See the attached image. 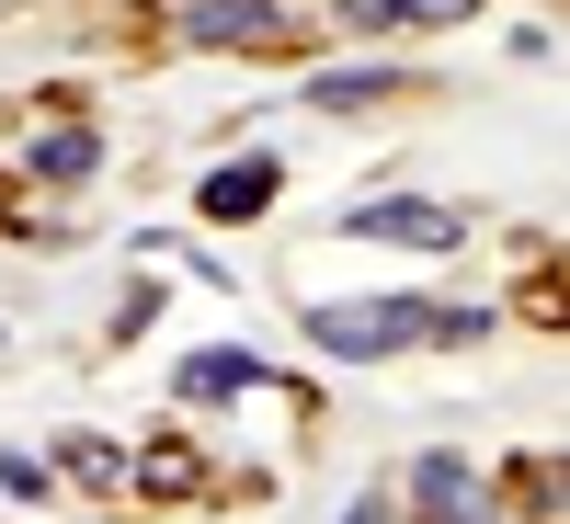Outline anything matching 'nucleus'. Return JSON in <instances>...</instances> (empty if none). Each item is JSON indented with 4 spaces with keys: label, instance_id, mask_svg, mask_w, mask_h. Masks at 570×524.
Masks as SVG:
<instances>
[{
    "label": "nucleus",
    "instance_id": "12",
    "mask_svg": "<svg viewBox=\"0 0 570 524\" xmlns=\"http://www.w3.org/2000/svg\"><path fill=\"white\" fill-rule=\"evenodd\" d=\"M343 524H400V502H389V491H365V502H354Z\"/></svg>",
    "mask_w": 570,
    "mask_h": 524
},
{
    "label": "nucleus",
    "instance_id": "8",
    "mask_svg": "<svg viewBox=\"0 0 570 524\" xmlns=\"http://www.w3.org/2000/svg\"><path fill=\"white\" fill-rule=\"evenodd\" d=\"M91 160H104V149H91V126H58V137H35V182H80Z\"/></svg>",
    "mask_w": 570,
    "mask_h": 524
},
{
    "label": "nucleus",
    "instance_id": "3",
    "mask_svg": "<svg viewBox=\"0 0 570 524\" xmlns=\"http://www.w3.org/2000/svg\"><path fill=\"white\" fill-rule=\"evenodd\" d=\"M183 34H195V46H263L274 34V0H195Z\"/></svg>",
    "mask_w": 570,
    "mask_h": 524
},
{
    "label": "nucleus",
    "instance_id": "2",
    "mask_svg": "<svg viewBox=\"0 0 570 524\" xmlns=\"http://www.w3.org/2000/svg\"><path fill=\"white\" fill-rule=\"evenodd\" d=\"M411 502H422V524H491L480 467H468V456H411Z\"/></svg>",
    "mask_w": 570,
    "mask_h": 524
},
{
    "label": "nucleus",
    "instance_id": "1",
    "mask_svg": "<svg viewBox=\"0 0 570 524\" xmlns=\"http://www.w3.org/2000/svg\"><path fill=\"white\" fill-rule=\"evenodd\" d=\"M411 330H422V308H308V343L320 354H343V365H365V354H400L411 343Z\"/></svg>",
    "mask_w": 570,
    "mask_h": 524
},
{
    "label": "nucleus",
    "instance_id": "6",
    "mask_svg": "<svg viewBox=\"0 0 570 524\" xmlns=\"http://www.w3.org/2000/svg\"><path fill=\"white\" fill-rule=\"evenodd\" d=\"M389 91H400V69H320L308 103L320 115H365V103H389Z\"/></svg>",
    "mask_w": 570,
    "mask_h": 524
},
{
    "label": "nucleus",
    "instance_id": "11",
    "mask_svg": "<svg viewBox=\"0 0 570 524\" xmlns=\"http://www.w3.org/2000/svg\"><path fill=\"white\" fill-rule=\"evenodd\" d=\"M400 12H422V23H468L480 0H400Z\"/></svg>",
    "mask_w": 570,
    "mask_h": 524
},
{
    "label": "nucleus",
    "instance_id": "9",
    "mask_svg": "<svg viewBox=\"0 0 570 524\" xmlns=\"http://www.w3.org/2000/svg\"><path fill=\"white\" fill-rule=\"evenodd\" d=\"M69 479H91V491H126V456H115V445H91V434H80V445H69Z\"/></svg>",
    "mask_w": 570,
    "mask_h": 524
},
{
    "label": "nucleus",
    "instance_id": "4",
    "mask_svg": "<svg viewBox=\"0 0 570 524\" xmlns=\"http://www.w3.org/2000/svg\"><path fill=\"white\" fill-rule=\"evenodd\" d=\"M252 376H263V365H252L240 343H206V354H183V399H240Z\"/></svg>",
    "mask_w": 570,
    "mask_h": 524
},
{
    "label": "nucleus",
    "instance_id": "5",
    "mask_svg": "<svg viewBox=\"0 0 570 524\" xmlns=\"http://www.w3.org/2000/svg\"><path fill=\"white\" fill-rule=\"evenodd\" d=\"M354 228H365V240H422V251H445V240H456V217H445V206H365Z\"/></svg>",
    "mask_w": 570,
    "mask_h": 524
},
{
    "label": "nucleus",
    "instance_id": "10",
    "mask_svg": "<svg viewBox=\"0 0 570 524\" xmlns=\"http://www.w3.org/2000/svg\"><path fill=\"white\" fill-rule=\"evenodd\" d=\"M149 479L160 491H195V445H149Z\"/></svg>",
    "mask_w": 570,
    "mask_h": 524
},
{
    "label": "nucleus",
    "instance_id": "7",
    "mask_svg": "<svg viewBox=\"0 0 570 524\" xmlns=\"http://www.w3.org/2000/svg\"><path fill=\"white\" fill-rule=\"evenodd\" d=\"M263 206H274V160H228L206 182V217H263Z\"/></svg>",
    "mask_w": 570,
    "mask_h": 524
}]
</instances>
